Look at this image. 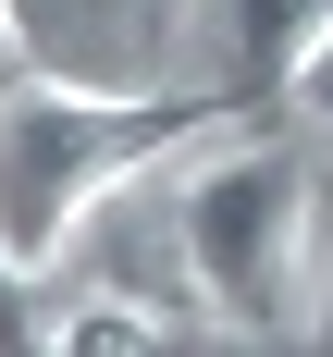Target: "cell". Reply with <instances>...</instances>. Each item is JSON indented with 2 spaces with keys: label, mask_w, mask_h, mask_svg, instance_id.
Returning a JSON list of instances; mask_svg holds the SVG:
<instances>
[{
  "label": "cell",
  "mask_w": 333,
  "mask_h": 357,
  "mask_svg": "<svg viewBox=\"0 0 333 357\" xmlns=\"http://www.w3.org/2000/svg\"><path fill=\"white\" fill-rule=\"evenodd\" d=\"M284 99H296V111H309V123H333V37H321V50H309V74H296Z\"/></svg>",
  "instance_id": "cell-5"
},
{
  "label": "cell",
  "mask_w": 333,
  "mask_h": 357,
  "mask_svg": "<svg viewBox=\"0 0 333 357\" xmlns=\"http://www.w3.org/2000/svg\"><path fill=\"white\" fill-rule=\"evenodd\" d=\"M235 86H74V74H13L0 86V271L50 284L87 222L124 185L173 173L198 136L235 123Z\"/></svg>",
  "instance_id": "cell-1"
},
{
  "label": "cell",
  "mask_w": 333,
  "mask_h": 357,
  "mask_svg": "<svg viewBox=\"0 0 333 357\" xmlns=\"http://www.w3.org/2000/svg\"><path fill=\"white\" fill-rule=\"evenodd\" d=\"M0 74H25V25H13V13H0Z\"/></svg>",
  "instance_id": "cell-6"
},
{
  "label": "cell",
  "mask_w": 333,
  "mask_h": 357,
  "mask_svg": "<svg viewBox=\"0 0 333 357\" xmlns=\"http://www.w3.org/2000/svg\"><path fill=\"white\" fill-rule=\"evenodd\" d=\"M321 345H333V296H321Z\"/></svg>",
  "instance_id": "cell-8"
},
{
  "label": "cell",
  "mask_w": 333,
  "mask_h": 357,
  "mask_svg": "<svg viewBox=\"0 0 333 357\" xmlns=\"http://www.w3.org/2000/svg\"><path fill=\"white\" fill-rule=\"evenodd\" d=\"M0 13H13V25H25V50H37V13H50V0H0Z\"/></svg>",
  "instance_id": "cell-7"
},
{
  "label": "cell",
  "mask_w": 333,
  "mask_h": 357,
  "mask_svg": "<svg viewBox=\"0 0 333 357\" xmlns=\"http://www.w3.org/2000/svg\"><path fill=\"white\" fill-rule=\"evenodd\" d=\"M173 271L235 333H284L309 308V160L272 123H222L173 160Z\"/></svg>",
  "instance_id": "cell-2"
},
{
  "label": "cell",
  "mask_w": 333,
  "mask_h": 357,
  "mask_svg": "<svg viewBox=\"0 0 333 357\" xmlns=\"http://www.w3.org/2000/svg\"><path fill=\"white\" fill-rule=\"evenodd\" d=\"M247 333L210 321L198 296H136V284H99V296H62L37 308V357H235Z\"/></svg>",
  "instance_id": "cell-3"
},
{
  "label": "cell",
  "mask_w": 333,
  "mask_h": 357,
  "mask_svg": "<svg viewBox=\"0 0 333 357\" xmlns=\"http://www.w3.org/2000/svg\"><path fill=\"white\" fill-rule=\"evenodd\" d=\"M333 37V0H198V50L222 62V86H296L309 50Z\"/></svg>",
  "instance_id": "cell-4"
}]
</instances>
